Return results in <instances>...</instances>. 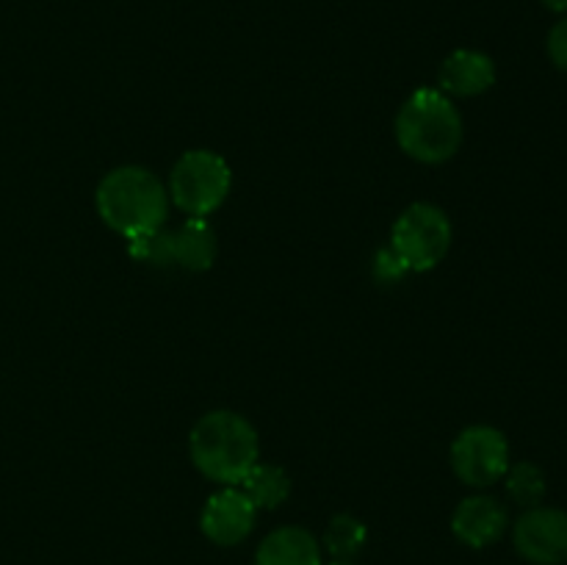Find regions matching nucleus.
I'll use <instances>...</instances> for the list:
<instances>
[{"mask_svg": "<svg viewBox=\"0 0 567 565\" xmlns=\"http://www.w3.org/2000/svg\"><path fill=\"white\" fill-rule=\"evenodd\" d=\"M194 469L219 485H238L260 460L255 427L236 410H210L188 435Z\"/></svg>", "mask_w": 567, "mask_h": 565, "instance_id": "1", "label": "nucleus"}, {"mask_svg": "<svg viewBox=\"0 0 567 565\" xmlns=\"http://www.w3.org/2000/svg\"><path fill=\"white\" fill-rule=\"evenodd\" d=\"M396 142L419 164H443L463 144V116L449 94L437 86H421L396 114Z\"/></svg>", "mask_w": 567, "mask_h": 565, "instance_id": "2", "label": "nucleus"}, {"mask_svg": "<svg viewBox=\"0 0 567 565\" xmlns=\"http://www.w3.org/2000/svg\"><path fill=\"white\" fill-rule=\"evenodd\" d=\"M94 205L105 225L122 238L155 230L169 216V192L144 166H116L100 181Z\"/></svg>", "mask_w": 567, "mask_h": 565, "instance_id": "3", "label": "nucleus"}, {"mask_svg": "<svg viewBox=\"0 0 567 565\" xmlns=\"http://www.w3.org/2000/svg\"><path fill=\"white\" fill-rule=\"evenodd\" d=\"M233 186V172L221 155L210 150H188L177 158L169 175V203L186 216L208 219L225 205Z\"/></svg>", "mask_w": 567, "mask_h": 565, "instance_id": "4", "label": "nucleus"}, {"mask_svg": "<svg viewBox=\"0 0 567 565\" xmlns=\"http://www.w3.org/2000/svg\"><path fill=\"white\" fill-rule=\"evenodd\" d=\"M388 247L408 271L435 269L452 247V222L446 210L432 203H413L393 222Z\"/></svg>", "mask_w": 567, "mask_h": 565, "instance_id": "5", "label": "nucleus"}, {"mask_svg": "<svg viewBox=\"0 0 567 565\" xmlns=\"http://www.w3.org/2000/svg\"><path fill=\"white\" fill-rule=\"evenodd\" d=\"M452 471L468 487H491L504 480L509 469V443L502 430L491 424L465 427L452 443Z\"/></svg>", "mask_w": 567, "mask_h": 565, "instance_id": "6", "label": "nucleus"}, {"mask_svg": "<svg viewBox=\"0 0 567 565\" xmlns=\"http://www.w3.org/2000/svg\"><path fill=\"white\" fill-rule=\"evenodd\" d=\"M515 552L532 565L567 563V513L559 507L524 510L513 526Z\"/></svg>", "mask_w": 567, "mask_h": 565, "instance_id": "7", "label": "nucleus"}, {"mask_svg": "<svg viewBox=\"0 0 567 565\" xmlns=\"http://www.w3.org/2000/svg\"><path fill=\"white\" fill-rule=\"evenodd\" d=\"M258 518V507L238 485H225L210 493L199 515V530L216 546H238L249 537Z\"/></svg>", "mask_w": 567, "mask_h": 565, "instance_id": "8", "label": "nucleus"}, {"mask_svg": "<svg viewBox=\"0 0 567 565\" xmlns=\"http://www.w3.org/2000/svg\"><path fill=\"white\" fill-rule=\"evenodd\" d=\"M509 530V513L496 496L476 493L463 499L452 513V532L460 543L471 548H487Z\"/></svg>", "mask_w": 567, "mask_h": 565, "instance_id": "9", "label": "nucleus"}, {"mask_svg": "<svg viewBox=\"0 0 567 565\" xmlns=\"http://www.w3.org/2000/svg\"><path fill=\"white\" fill-rule=\"evenodd\" d=\"M437 83H441L437 89L449 97H480L496 83V64L480 50H454L443 59Z\"/></svg>", "mask_w": 567, "mask_h": 565, "instance_id": "10", "label": "nucleus"}, {"mask_svg": "<svg viewBox=\"0 0 567 565\" xmlns=\"http://www.w3.org/2000/svg\"><path fill=\"white\" fill-rule=\"evenodd\" d=\"M324 548L305 526H280L260 541L255 565H321Z\"/></svg>", "mask_w": 567, "mask_h": 565, "instance_id": "11", "label": "nucleus"}, {"mask_svg": "<svg viewBox=\"0 0 567 565\" xmlns=\"http://www.w3.org/2000/svg\"><path fill=\"white\" fill-rule=\"evenodd\" d=\"M175 238V266L186 271H208L216 260V233L208 219L188 216L177 230H172Z\"/></svg>", "mask_w": 567, "mask_h": 565, "instance_id": "12", "label": "nucleus"}, {"mask_svg": "<svg viewBox=\"0 0 567 565\" xmlns=\"http://www.w3.org/2000/svg\"><path fill=\"white\" fill-rule=\"evenodd\" d=\"M244 493L249 496V502L258 510H275L291 496V476H288L286 469L275 463H255L252 469L247 471L241 482H238Z\"/></svg>", "mask_w": 567, "mask_h": 565, "instance_id": "13", "label": "nucleus"}, {"mask_svg": "<svg viewBox=\"0 0 567 565\" xmlns=\"http://www.w3.org/2000/svg\"><path fill=\"white\" fill-rule=\"evenodd\" d=\"M365 541H369V530H365L363 521L349 513H338L327 524L321 548H327L332 563H352L363 552Z\"/></svg>", "mask_w": 567, "mask_h": 565, "instance_id": "14", "label": "nucleus"}, {"mask_svg": "<svg viewBox=\"0 0 567 565\" xmlns=\"http://www.w3.org/2000/svg\"><path fill=\"white\" fill-rule=\"evenodd\" d=\"M504 487L518 507H540L543 499H546V474L535 463L524 460V463L509 465L507 474H504Z\"/></svg>", "mask_w": 567, "mask_h": 565, "instance_id": "15", "label": "nucleus"}, {"mask_svg": "<svg viewBox=\"0 0 567 565\" xmlns=\"http://www.w3.org/2000/svg\"><path fill=\"white\" fill-rule=\"evenodd\" d=\"M127 255L147 266H175V238L166 227L127 238Z\"/></svg>", "mask_w": 567, "mask_h": 565, "instance_id": "16", "label": "nucleus"}, {"mask_svg": "<svg viewBox=\"0 0 567 565\" xmlns=\"http://www.w3.org/2000/svg\"><path fill=\"white\" fill-rule=\"evenodd\" d=\"M374 275H377V280H382V282H396V280H402L404 275H408V269H404L402 260L393 255V249L385 247V249H380V253H377Z\"/></svg>", "mask_w": 567, "mask_h": 565, "instance_id": "17", "label": "nucleus"}, {"mask_svg": "<svg viewBox=\"0 0 567 565\" xmlns=\"http://www.w3.org/2000/svg\"><path fill=\"white\" fill-rule=\"evenodd\" d=\"M546 48H548V59L554 61V66L567 72V14L551 28Z\"/></svg>", "mask_w": 567, "mask_h": 565, "instance_id": "18", "label": "nucleus"}, {"mask_svg": "<svg viewBox=\"0 0 567 565\" xmlns=\"http://www.w3.org/2000/svg\"><path fill=\"white\" fill-rule=\"evenodd\" d=\"M543 6L557 11V14H567V0H543Z\"/></svg>", "mask_w": 567, "mask_h": 565, "instance_id": "19", "label": "nucleus"}, {"mask_svg": "<svg viewBox=\"0 0 567 565\" xmlns=\"http://www.w3.org/2000/svg\"><path fill=\"white\" fill-rule=\"evenodd\" d=\"M330 565H354V563H330Z\"/></svg>", "mask_w": 567, "mask_h": 565, "instance_id": "20", "label": "nucleus"}]
</instances>
